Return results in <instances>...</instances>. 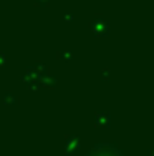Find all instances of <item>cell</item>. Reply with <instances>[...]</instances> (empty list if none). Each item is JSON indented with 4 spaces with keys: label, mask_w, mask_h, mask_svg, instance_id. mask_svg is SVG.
I'll return each mask as SVG.
<instances>
[{
    "label": "cell",
    "mask_w": 154,
    "mask_h": 156,
    "mask_svg": "<svg viewBox=\"0 0 154 156\" xmlns=\"http://www.w3.org/2000/svg\"><path fill=\"white\" fill-rule=\"evenodd\" d=\"M88 156H118V154H116V151L113 148H100V150L96 148V150H93Z\"/></svg>",
    "instance_id": "obj_1"
}]
</instances>
